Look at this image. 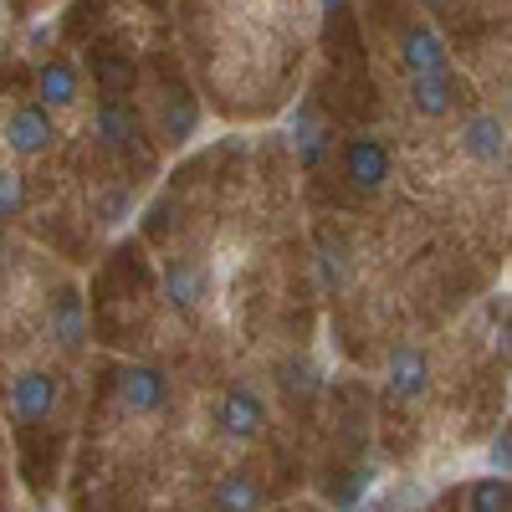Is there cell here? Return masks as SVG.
<instances>
[{"label":"cell","mask_w":512,"mask_h":512,"mask_svg":"<svg viewBox=\"0 0 512 512\" xmlns=\"http://www.w3.org/2000/svg\"><path fill=\"white\" fill-rule=\"evenodd\" d=\"M6 144L16 149V154H47L52 144H57V123H52V113L41 108V103H16L11 113H6Z\"/></svg>","instance_id":"obj_1"},{"label":"cell","mask_w":512,"mask_h":512,"mask_svg":"<svg viewBox=\"0 0 512 512\" xmlns=\"http://www.w3.org/2000/svg\"><path fill=\"white\" fill-rule=\"evenodd\" d=\"M344 175H349L354 190L374 195V190H384V180L395 175V159H390V149H384L379 139H349V149H344Z\"/></svg>","instance_id":"obj_2"},{"label":"cell","mask_w":512,"mask_h":512,"mask_svg":"<svg viewBox=\"0 0 512 512\" xmlns=\"http://www.w3.org/2000/svg\"><path fill=\"white\" fill-rule=\"evenodd\" d=\"M57 400H62V384H57V374H47V369H31V374H21L16 384H11V415L16 420H26V425H36V420H47L52 410H57Z\"/></svg>","instance_id":"obj_3"},{"label":"cell","mask_w":512,"mask_h":512,"mask_svg":"<svg viewBox=\"0 0 512 512\" xmlns=\"http://www.w3.org/2000/svg\"><path fill=\"white\" fill-rule=\"evenodd\" d=\"M93 139L118 149V154H134L144 149V128H139V113L128 108L123 98H103L98 113H93Z\"/></svg>","instance_id":"obj_4"},{"label":"cell","mask_w":512,"mask_h":512,"mask_svg":"<svg viewBox=\"0 0 512 512\" xmlns=\"http://www.w3.org/2000/svg\"><path fill=\"white\" fill-rule=\"evenodd\" d=\"M216 420H221V431L231 441H256V436H262V425H267V405H262V395H256V390L236 384V390H226Z\"/></svg>","instance_id":"obj_5"},{"label":"cell","mask_w":512,"mask_h":512,"mask_svg":"<svg viewBox=\"0 0 512 512\" xmlns=\"http://www.w3.org/2000/svg\"><path fill=\"white\" fill-rule=\"evenodd\" d=\"M118 395H123V405H128V410L149 415V410H159V405H164L169 379H164V369H154V364H128V369L118 374Z\"/></svg>","instance_id":"obj_6"},{"label":"cell","mask_w":512,"mask_h":512,"mask_svg":"<svg viewBox=\"0 0 512 512\" xmlns=\"http://www.w3.org/2000/svg\"><path fill=\"white\" fill-rule=\"evenodd\" d=\"M384 379H390V390L400 400H420L425 384H431V359H425V349H415V344H400L390 354V364H384Z\"/></svg>","instance_id":"obj_7"},{"label":"cell","mask_w":512,"mask_h":512,"mask_svg":"<svg viewBox=\"0 0 512 512\" xmlns=\"http://www.w3.org/2000/svg\"><path fill=\"white\" fill-rule=\"evenodd\" d=\"M400 62H405V72H446V41H441V31L425 26V21L405 26Z\"/></svg>","instance_id":"obj_8"},{"label":"cell","mask_w":512,"mask_h":512,"mask_svg":"<svg viewBox=\"0 0 512 512\" xmlns=\"http://www.w3.org/2000/svg\"><path fill=\"white\" fill-rule=\"evenodd\" d=\"M410 103L425 113V118H441L456 108V82L451 72H410Z\"/></svg>","instance_id":"obj_9"},{"label":"cell","mask_w":512,"mask_h":512,"mask_svg":"<svg viewBox=\"0 0 512 512\" xmlns=\"http://www.w3.org/2000/svg\"><path fill=\"white\" fill-rule=\"evenodd\" d=\"M36 103L47 113L77 103V72H72V62H62V57L41 62V72H36Z\"/></svg>","instance_id":"obj_10"},{"label":"cell","mask_w":512,"mask_h":512,"mask_svg":"<svg viewBox=\"0 0 512 512\" xmlns=\"http://www.w3.org/2000/svg\"><path fill=\"white\" fill-rule=\"evenodd\" d=\"M134 77H139L134 57H123V52H103V57H93V82L103 88V98H123L128 88H134Z\"/></svg>","instance_id":"obj_11"},{"label":"cell","mask_w":512,"mask_h":512,"mask_svg":"<svg viewBox=\"0 0 512 512\" xmlns=\"http://www.w3.org/2000/svg\"><path fill=\"white\" fill-rule=\"evenodd\" d=\"M164 292H169V303H175L180 313H195V308H200V297H205V277H200V267L175 262V267H169V277H164Z\"/></svg>","instance_id":"obj_12"},{"label":"cell","mask_w":512,"mask_h":512,"mask_svg":"<svg viewBox=\"0 0 512 512\" xmlns=\"http://www.w3.org/2000/svg\"><path fill=\"white\" fill-rule=\"evenodd\" d=\"M262 502H267V492L251 477H226L216 487V512H262Z\"/></svg>","instance_id":"obj_13"},{"label":"cell","mask_w":512,"mask_h":512,"mask_svg":"<svg viewBox=\"0 0 512 512\" xmlns=\"http://www.w3.org/2000/svg\"><path fill=\"white\" fill-rule=\"evenodd\" d=\"M52 338L62 349H77L82 344V297L77 292H62L52 303Z\"/></svg>","instance_id":"obj_14"},{"label":"cell","mask_w":512,"mask_h":512,"mask_svg":"<svg viewBox=\"0 0 512 512\" xmlns=\"http://www.w3.org/2000/svg\"><path fill=\"white\" fill-rule=\"evenodd\" d=\"M461 144L472 149L477 159H502V123L497 118H472L466 134H461Z\"/></svg>","instance_id":"obj_15"},{"label":"cell","mask_w":512,"mask_h":512,"mask_svg":"<svg viewBox=\"0 0 512 512\" xmlns=\"http://www.w3.org/2000/svg\"><path fill=\"white\" fill-rule=\"evenodd\" d=\"M466 497V512H507V477H482Z\"/></svg>","instance_id":"obj_16"},{"label":"cell","mask_w":512,"mask_h":512,"mask_svg":"<svg viewBox=\"0 0 512 512\" xmlns=\"http://www.w3.org/2000/svg\"><path fill=\"white\" fill-rule=\"evenodd\" d=\"M21 210H26V175L0 169V221H16Z\"/></svg>","instance_id":"obj_17"},{"label":"cell","mask_w":512,"mask_h":512,"mask_svg":"<svg viewBox=\"0 0 512 512\" xmlns=\"http://www.w3.org/2000/svg\"><path fill=\"white\" fill-rule=\"evenodd\" d=\"M190 128H195V103H190V98H180V103L164 108V139H169V144L190 139Z\"/></svg>","instance_id":"obj_18"},{"label":"cell","mask_w":512,"mask_h":512,"mask_svg":"<svg viewBox=\"0 0 512 512\" xmlns=\"http://www.w3.org/2000/svg\"><path fill=\"white\" fill-rule=\"evenodd\" d=\"M507 461H512V436H507V425H502V431L492 436V466H497L502 477H507Z\"/></svg>","instance_id":"obj_19"}]
</instances>
